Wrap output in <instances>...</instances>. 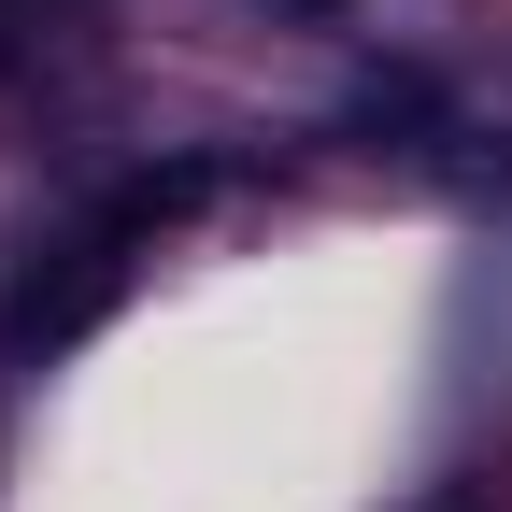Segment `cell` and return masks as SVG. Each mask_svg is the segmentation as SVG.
Wrapping results in <instances>:
<instances>
[{"instance_id": "1", "label": "cell", "mask_w": 512, "mask_h": 512, "mask_svg": "<svg viewBox=\"0 0 512 512\" xmlns=\"http://www.w3.org/2000/svg\"><path fill=\"white\" fill-rule=\"evenodd\" d=\"M128 256H143V242H128L100 200H86L72 228H57V242H29V271L0 285V370H43V356H72V342L100 328V313L128 299Z\"/></svg>"}, {"instance_id": "2", "label": "cell", "mask_w": 512, "mask_h": 512, "mask_svg": "<svg viewBox=\"0 0 512 512\" xmlns=\"http://www.w3.org/2000/svg\"><path fill=\"white\" fill-rule=\"evenodd\" d=\"M57 15H72V0H0V72H15V57H43Z\"/></svg>"}, {"instance_id": "3", "label": "cell", "mask_w": 512, "mask_h": 512, "mask_svg": "<svg viewBox=\"0 0 512 512\" xmlns=\"http://www.w3.org/2000/svg\"><path fill=\"white\" fill-rule=\"evenodd\" d=\"M427 512H470V498H427Z\"/></svg>"}]
</instances>
